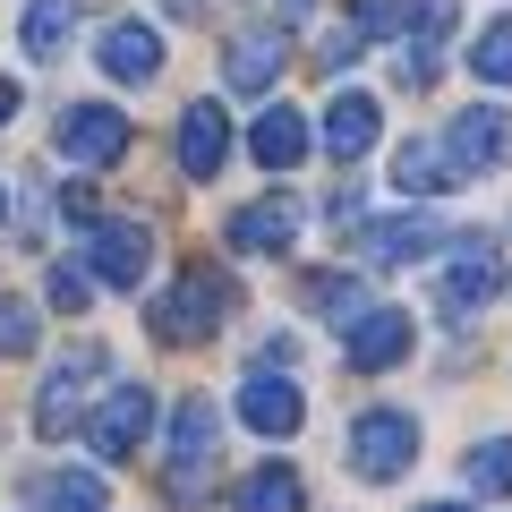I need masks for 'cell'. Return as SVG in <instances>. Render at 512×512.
Here are the masks:
<instances>
[{
    "label": "cell",
    "mask_w": 512,
    "mask_h": 512,
    "mask_svg": "<svg viewBox=\"0 0 512 512\" xmlns=\"http://www.w3.org/2000/svg\"><path fill=\"white\" fill-rule=\"evenodd\" d=\"M214 453H222V410L205 402V393H188V402L171 410V453H163L171 504H205V487H214Z\"/></svg>",
    "instance_id": "cell-1"
},
{
    "label": "cell",
    "mask_w": 512,
    "mask_h": 512,
    "mask_svg": "<svg viewBox=\"0 0 512 512\" xmlns=\"http://www.w3.org/2000/svg\"><path fill=\"white\" fill-rule=\"evenodd\" d=\"M222 316H231V282L205 274V265H188V274L146 308V325H154V342H180L188 350V342H205V333H222Z\"/></svg>",
    "instance_id": "cell-2"
},
{
    "label": "cell",
    "mask_w": 512,
    "mask_h": 512,
    "mask_svg": "<svg viewBox=\"0 0 512 512\" xmlns=\"http://www.w3.org/2000/svg\"><path fill=\"white\" fill-rule=\"evenodd\" d=\"M410 461H419V419H410V410H359V419H350V470H359L367 487L402 478Z\"/></svg>",
    "instance_id": "cell-3"
},
{
    "label": "cell",
    "mask_w": 512,
    "mask_h": 512,
    "mask_svg": "<svg viewBox=\"0 0 512 512\" xmlns=\"http://www.w3.org/2000/svg\"><path fill=\"white\" fill-rule=\"evenodd\" d=\"M495 291H504V256H495V239H453V265H444V282H436V316H444V325H470Z\"/></svg>",
    "instance_id": "cell-4"
},
{
    "label": "cell",
    "mask_w": 512,
    "mask_h": 512,
    "mask_svg": "<svg viewBox=\"0 0 512 512\" xmlns=\"http://www.w3.org/2000/svg\"><path fill=\"white\" fill-rule=\"evenodd\" d=\"M504 154H512V120L495 103L453 111V128H444V163H453V180H478V171H495Z\"/></svg>",
    "instance_id": "cell-5"
},
{
    "label": "cell",
    "mask_w": 512,
    "mask_h": 512,
    "mask_svg": "<svg viewBox=\"0 0 512 512\" xmlns=\"http://www.w3.org/2000/svg\"><path fill=\"white\" fill-rule=\"evenodd\" d=\"M146 265H154L146 222H86V274H94V282L128 291V282H146Z\"/></svg>",
    "instance_id": "cell-6"
},
{
    "label": "cell",
    "mask_w": 512,
    "mask_h": 512,
    "mask_svg": "<svg viewBox=\"0 0 512 512\" xmlns=\"http://www.w3.org/2000/svg\"><path fill=\"white\" fill-rule=\"evenodd\" d=\"M94 376H103V350H69V359L43 376V393H35V436H69L77 410H86V393H94Z\"/></svg>",
    "instance_id": "cell-7"
},
{
    "label": "cell",
    "mask_w": 512,
    "mask_h": 512,
    "mask_svg": "<svg viewBox=\"0 0 512 512\" xmlns=\"http://www.w3.org/2000/svg\"><path fill=\"white\" fill-rule=\"evenodd\" d=\"M146 427H154V393H146V384H111L103 410L86 419V444H94L103 461H120V453H137V444H146Z\"/></svg>",
    "instance_id": "cell-8"
},
{
    "label": "cell",
    "mask_w": 512,
    "mask_h": 512,
    "mask_svg": "<svg viewBox=\"0 0 512 512\" xmlns=\"http://www.w3.org/2000/svg\"><path fill=\"white\" fill-rule=\"evenodd\" d=\"M60 154H69V163H86V171H111V163L128 154V111L77 103L69 120H60Z\"/></svg>",
    "instance_id": "cell-9"
},
{
    "label": "cell",
    "mask_w": 512,
    "mask_h": 512,
    "mask_svg": "<svg viewBox=\"0 0 512 512\" xmlns=\"http://www.w3.org/2000/svg\"><path fill=\"white\" fill-rule=\"evenodd\" d=\"M299 419H308V402H299V384L282 376V367H256L248 384H239V427H256V436H299Z\"/></svg>",
    "instance_id": "cell-10"
},
{
    "label": "cell",
    "mask_w": 512,
    "mask_h": 512,
    "mask_svg": "<svg viewBox=\"0 0 512 512\" xmlns=\"http://www.w3.org/2000/svg\"><path fill=\"white\" fill-rule=\"evenodd\" d=\"M282 60H291V35H282V26H248V35L222 43V86L231 94H265L282 77Z\"/></svg>",
    "instance_id": "cell-11"
},
{
    "label": "cell",
    "mask_w": 512,
    "mask_h": 512,
    "mask_svg": "<svg viewBox=\"0 0 512 512\" xmlns=\"http://www.w3.org/2000/svg\"><path fill=\"white\" fill-rule=\"evenodd\" d=\"M410 342H419V325H410L402 308H367L359 325H342V350H350V367H367V376L402 367V359H410Z\"/></svg>",
    "instance_id": "cell-12"
},
{
    "label": "cell",
    "mask_w": 512,
    "mask_h": 512,
    "mask_svg": "<svg viewBox=\"0 0 512 512\" xmlns=\"http://www.w3.org/2000/svg\"><path fill=\"white\" fill-rule=\"evenodd\" d=\"M222 239H231L239 256H282L299 239V205L291 197H256V205H239V214H231V231H222Z\"/></svg>",
    "instance_id": "cell-13"
},
{
    "label": "cell",
    "mask_w": 512,
    "mask_h": 512,
    "mask_svg": "<svg viewBox=\"0 0 512 512\" xmlns=\"http://www.w3.org/2000/svg\"><path fill=\"white\" fill-rule=\"evenodd\" d=\"M222 163H231V120H222V103H188L180 111V171L188 180H214Z\"/></svg>",
    "instance_id": "cell-14"
},
{
    "label": "cell",
    "mask_w": 512,
    "mask_h": 512,
    "mask_svg": "<svg viewBox=\"0 0 512 512\" xmlns=\"http://www.w3.org/2000/svg\"><path fill=\"white\" fill-rule=\"evenodd\" d=\"M94 60H103V69L120 77V86H146V77L163 69V35H154V26H137V18H120V26H103Z\"/></svg>",
    "instance_id": "cell-15"
},
{
    "label": "cell",
    "mask_w": 512,
    "mask_h": 512,
    "mask_svg": "<svg viewBox=\"0 0 512 512\" xmlns=\"http://www.w3.org/2000/svg\"><path fill=\"white\" fill-rule=\"evenodd\" d=\"M376 137H384L376 94H333V103H325V154H333V163H359Z\"/></svg>",
    "instance_id": "cell-16"
},
{
    "label": "cell",
    "mask_w": 512,
    "mask_h": 512,
    "mask_svg": "<svg viewBox=\"0 0 512 512\" xmlns=\"http://www.w3.org/2000/svg\"><path fill=\"white\" fill-rule=\"evenodd\" d=\"M359 248H367V265H410V256H427V248H444V222H427V214H393V222H359Z\"/></svg>",
    "instance_id": "cell-17"
},
{
    "label": "cell",
    "mask_w": 512,
    "mask_h": 512,
    "mask_svg": "<svg viewBox=\"0 0 512 512\" xmlns=\"http://www.w3.org/2000/svg\"><path fill=\"white\" fill-rule=\"evenodd\" d=\"M248 154H256L265 171H299V163H308V120H299L291 103L256 111V128H248Z\"/></svg>",
    "instance_id": "cell-18"
},
{
    "label": "cell",
    "mask_w": 512,
    "mask_h": 512,
    "mask_svg": "<svg viewBox=\"0 0 512 512\" xmlns=\"http://www.w3.org/2000/svg\"><path fill=\"white\" fill-rule=\"evenodd\" d=\"M419 35H410V52H402V86H427L436 77V52H444V35H453V0H419Z\"/></svg>",
    "instance_id": "cell-19"
},
{
    "label": "cell",
    "mask_w": 512,
    "mask_h": 512,
    "mask_svg": "<svg viewBox=\"0 0 512 512\" xmlns=\"http://www.w3.org/2000/svg\"><path fill=\"white\" fill-rule=\"evenodd\" d=\"M239 512H308V487H299V470H282V461H265V470H248L239 478V495H231Z\"/></svg>",
    "instance_id": "cell-20"
},
{
    "label": "cell",
    "mask_w": 512,
    "mask_h": 512,
    "mask_svg": "<svg viewBox=\"0 0 512 512\" xmlns=\"http://www.w3.org/2000/svg\"><path fill=\"white\" fill-rule=\"evenodd\" d=\"M393 188H402V197H444V188H461V180H453V163H444V146L419 137V146L393 154Z\"/></svg>",
    "instance_id": "cell-21"
},
{
    "label": "cell",
    "mask_w": 512,
    "mask_h": 512,
    "mask_svg": "<svg viewBox=\"0 0 512 512\" xmlns=\"http://www.w3.org/2000/svg\"><path fill=\"white\" fill-rule=\"evenodd\" d=\"M69 26H77V0H35L26 26H18L26 60H60V52H69Z\"/></svg>",
    "instance_id": "cell-22"
},
{
    "label": "cell",
    "mask_w": 512,
    "mask_h": 512,
    "mask_svg": "<svg viewBox=\"0 0 512 512\" xmlns=\"http://www.w3.org/2000/svg\"><path fill=\"white\" fill-rule=\"evenodd\" d=\"M103 504H111V487L94 470H52L35 487V512H103Z\"/></svg>",
    "instance_id": "cell-23"
},
{
    "label": "cell",
    "mask_w": 512,
    "mask_h": 512,
    "mask_svg": "<svg viewBox=\"0 0 512 512\" xmlns=\"http://www.w3.org/2000/svg\"><path fill=\"white\" fill-rule=\"evenodd\" d=\"M299 299H308L316 316H333V325H359V316H367V299H359V282H350V274H308V282H299Z\"/></svg>",
    "instance_id": "cell-24"
},
{
    "label": "cell",
    "mask_w": 512,
    "mask_h": 512,
    "mask_svg": "<svg viewBox=\"0 0 512 512\" xmlns=\"http://www.w3.org/2000/svg\"><path fill=\"white\" fill-rule=\"evenodd\" d=\"M461 478H470L478 495H512V436H487V444H470Z\"/></svg>",
    "instance_id": "cell-25"
},
{
    "label": "cell",
    "mask_w": 512,
    "mask_h": 512,
    "mask_svg": "<svg viewBox=\"0 0 512 512\" xmlns=\"http://www.w3.org/2000/svg\"><path fill=\"white\" fill-rule=\"evenodd\" d=\"M410 18H419V0H350V35H359V43H384V35H402Z\"/></svg>",
    "instance_id": "cell-26"
},
{
    "label": "cell",
    "mask_w": 512,
    "mask_h": 512,
    "mask_svg": "<svg viewBox=\"0 0 512 512\" xmlns=\"http://www.w3.org/2000/svg\"><path fill=\"white\" fill-rule=\"evenodd\" d=\"M470 69L487 77V86H512V18L478 26V43H470Z\"/></svg>",
    "instance_id": "cell-27"
},
{
    "label": "cell",
    "mask_w": 512,
    "mask_h": 512,
    "mask_svg": "<svg viewBox=\"0 0 512 512\" xmlns=\"http://www.w3.org/2000/svg\"><path fill=\"white\" fill-rule=\"evenodd\" d=\"M35 308H26V299H0V350H9V359H18V350H35Z\"/></svg>",
    "instance_id": "cell-28"
},
{
    "label": "cell",
    "mask_w": 512,
    "mask_h": 512,
    "mask_svg": "<svg viewBox=\"0 0 512 512\" xmlns=\"http://www.w3.org/2000/svg\"><path fill=\"white\" fill-rule=\"evenodd\" d=\"M94 299V274L86 265H52V308H86Z\"/></svg>",
    "instance_id": "cell-29"
},
{
    "label": "cell",
    "mask_w": 512,
    "mask_h": 512,
    "mask_svg": "<svg viewBox=\"0 0 512 512\" xmlns=\"http://www.w3.org/2000/svg\"><path fill=\"white\" fill-rule=\"evenodd\" d=\"M9 111H18V86H9V77H0V128H9Z\"/></svg>",
    "instance_id": "cell-30"
},
{
    "label": "cell",
    "mask_w": 512,
    "mask_h": 512,
    "mask_svg": "<svg viewBox=\"0 0 512 512\" xmlns=\"http://www.w3.org/2000/svg\"><path fill=\"white\" fill-rule=\"evenodd\" d=\"M419 512H470V504H419Z\"/></svg>",
    "instance_id": "cell-31"
},
{
    "label": "cell",
    "mask_w": 512,
    "mask_h": 512,
    "mask_svg": "<svg viewBox=\"0 0 512 512\" xmlns=\"http://www.w3.org/2000/svg\"><path fill=\"white\" fill-rule=\"evenodd\" d=\"M282 9H291V18H308V0H282Z\"/></svg>",
    "instance_id": "cell-32"
},
{
    "label": "cell",
    "mask_w": 512,
    "mask_h": 512,
    "mask_svg": "<svg viewBox=\"0 0 512 512\" xmlns=\"http://www.w3.org/2000/svg\"><path fill=\"white\" fill-rule=\"evenodd\" d=\"M0 214H9V197H0Z\"/></svg>",
    "instance_id": "cell-33"
}]
</instances>
